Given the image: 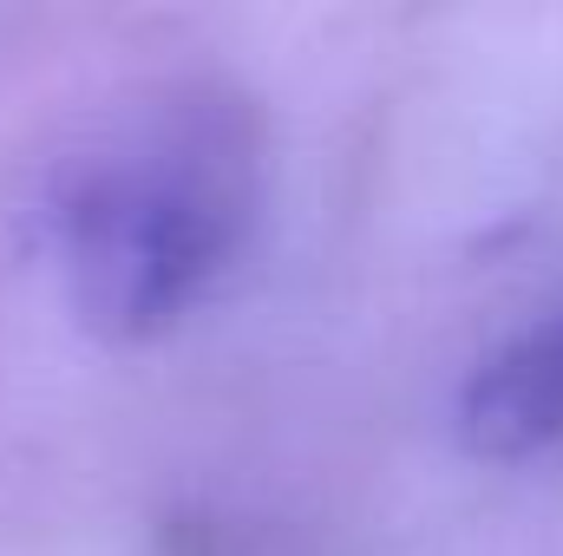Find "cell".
<instances>
[{
  "label": "cell",
  "instance_id": "1",
  "mask_svg": "<svg viewBox=\"0 0 563 556\" xmlns=\"http://www.w3.org/2000/svg\"><path fill=\"white\" fill-rule=\"evenodd\" d=\"M243 216L250 132L203 92H177L139 138L73 157L46 197L73 308L106 341L164 334L223 269Z\"/></svg>",
  "mask_w": 563,
  "mask_h": 556
},
{
  "label": "cell",
  "instance_id": "2",
  "mask_svg": "<svg viewBox=\"0 0 563 556\" xmlns=\"http://www.w3.org/2000/svg\"><path fill=\"white\" fill-rule=\"evenodd\" d=\"M459 438L472 458L518 465L563 445V308L492 347L459 387Z\"/></svg>",
  "mask_w": 563,
  "mask_h": 556
}]
</instances>
